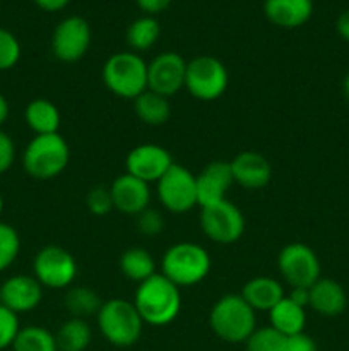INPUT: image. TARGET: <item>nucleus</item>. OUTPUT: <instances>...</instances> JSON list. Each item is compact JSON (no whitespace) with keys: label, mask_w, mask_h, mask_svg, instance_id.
<instances>
[{"label":"nucleus","mask_w":349,"mask_h":351,"mask_svg":"<svg viewBox=\"0 0 349 351\" xmlns=\"http://www.w3.org/2000/svg\"><path fill=\"white\" fill-rule=\"evenodd\" d=\"M269 321L270 328L279 331L286 338H291V336L305 332L307 314H305V307L298 305L289 297H284L269 311Z\"/></svg>","instance_id":"nucleus-22"},{"label":"nucleus","mask_w":349,"mask_h":351,"mask_svg":"<svg viewBox=\"0 0 349 351\" xmlns=\"http://www.w3.org/2000/svg\"><path fill=\"white\" fill-rule=\"evenodd\" d=\"M92 332L88 321L70 317L55 332L58 351H86L91 345Z\"/></svg>","instance_id":"nucleus-26"},{"label":"nucleus","mask_w":349,"mask_h":351,"mask_svg":"<svg viewBox=\"0 0 349 351\" xmlns=\"http://www.w3.org/2000/svg\"><path fill=\"white\" fill-rule=\"evenodd\" d=\"M263 14L274 26L294 29L313 16V0H266Z\"/></svg>","instance_id":"nucleus-19"},{"label":"nucleus","mask_w":349,"mask_h":351,"mask_svg":"<svg viewBox=\"0 0 349 351\" xmlns=\"http://www.w3.org/2000/svg\"><path fill=\"white\" fill-rule=\"evenodd\" d=\"M240 295L255 312H269L286 297L283 283L269 276H259L246 281Z\"/></svg>","instance_id":"nucleus-21"},{"label":"nucleus","mask_w":349,"mask_h":351,"mask_svg":"<svg viewBox=\"0 0 349 351\" xmlns=\"http://www.w3.org/2000/svg\"><path fill=\"white\" fill-rule=\"evenodd\" d=\"M21 252L19 233L14 226L0 223V273L16 263Z\"/></svg>","instance_id":"nucleus-31"},{"label":"nucleus","mask_w":349,"mask_h":351,"mask_svg":"<svg viewBox=\"0 0 349 351\" xmlns=\"http://www.w3.org/2000/svg\"><path fill=\"white\" fill-rule=\"evenodd\" d=\"M99 332L113 346L129 348L142 336L144 321L137 312L133 302L125 298H109L103 302L98 315Z\"/></svg>","instance_id":"nucleus-3"},{"label":"nucleus","mask_w":349,"mask_h":351,"mask_svg":"<svg viewBox=\"0 0 349 351\" xmlns=\"http://www.w3.org/2000/svg\"><path fill=\"white\" fill-rule=\"evenodd\" d=\"M118 266L127 280L135 281L139 285L156 274V261H154L153 254L140 247L127 249L120 256Z\"/></svg>","instance_id":"nucleus-25"},{"label":"nucleus","mask_w":349,"mask_h":351,"mask_svg":"<svg viewBox=\"0 0 349 351\" xmlns=\"http://www.w3.org/2000/svg\"><path fill=\"white\" fill-rule=\"evenodd\" d=\"M133 110L140 122L151 127L164 125L171 117V106L168 98L149 91V89H146L142 95L133 99Z\"/></svg>","instance_id":"nucleus-24"},{"label":"nucleus","mask_w":349,"mask_h":351,"mask_svg":"<svg viewBox=\"0 0 349 351\" xmlns=\"http://www.w3.org/2000/svg\"><path fill=\"white\" fill-rule=\"evenodd\" d=\"M157 197L164 209L174 215H183L198 206L195 175L181 165L173 163L170 170L156 182Z\"/></svg>","instance_id":"nucleus-10"},{"label":"nucleus","mask_w":349,"mask_h":351,"mask_svg":"<svg viewBox=\"0 0 349 351\" xmlns=\"http://www.w3.org/2000/svg\"><path fill=\"white\" fill-rule=\"evenodd\" d=\"M86 206H88L89 213L94 216H105L113 209V199L109 187L105 185H94L89 189L88 195H86Z\"/></svg>","instance_id":"nucleus-33"},{"label":"nucleus","mask_w":349,"mask_h":351,"mask_svg":"<svg viewBox=\"0 0 349 351\" xmlns=\"http://www.w3.org/2000/svg\"><path fill=\"white\" fill-rule=\"evenodd\" d=\"M24 120L36 136L57 134L60 129V112L50 99H33L24 110Z\"/></svg>","instance_id":"nucleus-23"},{"label":"nucleus","mask_w":349,"mask_h":351,"mask_svg":"<svg viewBox=\"0 0 349 351\" xmlns=\"http://www.w3.org/2000/svg\"><path fill=\"white\" fill-rule=\"evenodd\" d=\"M12 351H58L55 335L41 326L21 328L12 343Z\"/></svg>","instance_id":"nucleus-29"},{"label":"nucleus","mask_w":349,"mask_h":351,"mask_svg":"<svg viewBox=\"0 0 349 351\" xmlns=\"http://www.w3.org/2000/svg\"><path fill=\"white\" fill-rule=\"evenodd\" d=\"M161 36V24L154 16H144L133 21L127 29V43L133 51H147Z\"/></svg>","instance_id":"nucleus-28"},{"label":"nucleus","mask_w":349,"mask_h":351,"mask_svg":"<svg viewBox=\"0 0 349 351\" xmlns=\"http://www.w3.org/2000/svg\"><path fill=\"white\" fill-rule=\"evenodd\" d=\"M170 151L159 144H140L127 154V173L140 178L146 184L157 182L173 165Z\"/></svg>","instance_id":"nucleus-14"},{"label":"nucleus","mask_w":349,"mask_h":351,"mask_svg":"<svg viewBox=\"0 0 349 351\" xmlns=\"http://www.w3.org/2000/svg\"><path fill=\"white\" fill-rule=\"evenodd\" d=\"M16 160V144L12 137L0 129V175L10 170Z\"/></svg>","instance_id":"nucleus-36"},{"label":"nucleus","mask_w":349,"mask_h":351,"mask_svg":"<svg viewBox=\"0 0 349 351\" xmlns=\"http://www.w3.org/2000/svg\"><path fill=\"white\" fill-rule=\"evenodd\" d=\"M2 211H3V197L2 194H0V215H2Z\"/></svg>","instance_id":"nucleus-44"},{"label":"nucleus","mask_w":349,"mask_h":351,"mask_svg":"<svg viewBox=\"0 0 349 351\" xmlns=\"http://www.w3.org/2000/svg\"><path fill=\"white\" fill-rule=\"evenodd\" d=\"M283 351H318V346L310 336L301 332V335L286 338Z\"/></svg>","instance_id":"nucleus-37"},{"label":"nucleus","mask_w":349,"mask_h":351,"mask_svg":"<svg viewBox=\"0 0 349 351\" xmlns=\"http://www.w3.org/2000/svg\"><path fill=\"white\" fill-rule=\"evenodd\" d=\"M211 271V257L207 250L194 242H178L164 252L161 259V274L171 283L194 287L204 281Z\"/></svg>","instance_id":"nucleus-4"},{"label":"nucleus","mask_w":349,"mask_h":351,"mask_svg":"<svg viewBox=\"0 0 349 351\" xmlns=\"http://www.w3.org/2000/svg\"><path fill=\"white\" fill-rule=\"evenodd\" d=\"M229 167H231L235 184L242 185L243 189H250V191L266 187L272 178L270 161L263 154L255 153V151H243V153L236 154L233 161H229Z\"/></svg>","instance_id":"nucleus-18"},{"label":"nucleus","mask_w":349,"mask_h":351,"mask_svg":"<svg viewBox=\"0 0 349 351\" xmlns=\"http://www.w3.org/2000/svg\"><path fill=\"white\" fill-rule=\"evenodd\" d=\"M209 326L219 339L240 345L257 329L255 311L243 300L242 295H224L212 305Z\"/></svg>","instance_id":"nucleus-2"},{"label":"nucleus","mask_w":349,"mask_h":351,"mask_svg":"<svg viewBox=\"0 0 349 351\" xmlns=\"http://www.w3.org/2000/svg\"><path fill=\"white\" fill-rule=\"evenodd\" d=\"M113 199V209H118L123 215L137 216L149 208L151 189L149 184L130 173H123L109 185Z\"/></svg>","instance_id":"nucleus-17"},{"label":"nucleus","mask_w":349,"mask_h":351,"mask_svg":"<svg viewBox=\"0 0 349 351\" xmlns=\"http://www.w3.org/2000/svg\"><path fill=\"white\" fill-rule=\"evenodd\" d=\"M173 0H135L139 9L146 12V16H156V14L163 12L170 7Z\"/></svg>","instance_id":"nucleus-38"},{"label":"nucleus","mask_w":349,"mask_h":351,"mask_svg":"<svg viewBox=\"0 0 349 351\" xmlns=\"http://www.w3.org/2000/svg\"><path fill=\"white\" fill-rule=\"evenodd\" d=\"M286 336L281 335L270 326L266 328H257L245 341L246 351H283Z\"/></svg>","instance_id":"nucleus-30"},{"label":"nucleus","mask_w":349,"mask_h":351,"mask_svg":"<svg viewBox=\"0 0 349 351\" xmlns=\"http://www.w3.org/2000/svg\"><path fill=\"white\" fill-rule=\"evenodd\" d=\"M277 269L281 278L291 288H310L320 280V259L307 243H287L277 257Z\"/></svg>","instance_id":"nucleus-8"},{"label":"nucleus","mask_w":349,"mask_h":351,"mask_svg":"<svg viewBox=\"0 0 349 351\" xmlns=\"http://www.w3.org/2000/svg\"><path fill=\"white\" fill-rule=\"evenodd\" d=\"M91 26L84 17L70 16L57 24L51 36V51L55 58L65 64L79 62L91 47Z\"/></svg>","instance_id":"nucleus-12"},{"label":"nucleus","mask_w":349,"mask_h":351,"mask_svg":"<svg viewBox=\"0 0 349 351\" xmlns=\"http://www.w3.org/2000/svg\"><path fill=\"white\" fill-rule=\"evenodd\" d=\"M41 298L43 287L34 276L17 274L3 281L0 287V304L17 315L34 311L41 304Z\"/></svg>","instance_id":"nucleus-15"},{"label":"nucleus","mask_w":349,"mask_h":351,"mask_svg":"<svg viewBox=\"0 0 349 351\" xmlns=\"http://www.w3.org/2000/svg\"><path fill=\"white\" fill-rule=\"evenodd\" d=\"M40 9L48 10V12H57V10H62L65 5H67L70 0H33Z\"/></svg>","instance_id":"nucleus-41"},{"label":"nucleus","mask_w":349,"mask_h":351,"mask_svg":"<svg viewBox=\"0 0 349 351\" xmlns=\"http://www.w3.org/2000/svg\"><path fill=\"white\" fill-rule=\"evenodd\" d=\"M318 315L337 317L348 307V295L339 281L331 278H320L310 287V304Z\"/></svg>","instance_id":"nucleus-20"},{"label":"nucleus","mask_w":349,"mask_h":351,"mask_svg":"<svg viewBox=\"0 0 349 351\" xmlns=\"http://www.w3.org/2000/svg\"><path fill=\"white\" fill-rule=\"evenodd\" d=\"M229 86L226 65L212 55H201L187 62L185 88L201 101H214L221 98Z\"/></svg>","instance_id":"nucleus-7"},{"label":"nucleus","mask_w":349,"mask_h":351,"mask_svg":"<svg viewBox=\"0 0 349 351\" xmlns=\"http://www.w3.org/2000/svg\"><path fill=\"white\" fill-rule=\"evenodd\" d=\"M298 305L307 308L310 304V288H291V293L287 295Z\"/></svg>","instance_id":"nucleus-39"},{"label":"nucleus","mask_w":349,"mask_h":351,"mask_svg":"<svg viewBox=\"0 0 349 351\" xmlns=\"http://www.w3.org/2000/svg\"><path fill=\"white\" fill-rule=\"evenodd\" d=\"M9 113H10L9 101H7L5 96L0 93V127L7 122V119H9Z\"/></svg>","instance_id":"nucleus-42"},{"label":"nucleus","mask_w":349,"mask_h":351,"mask_svg":"<svg viewBox=\"0 0 349 351\" xmlns=\"http://www.w3.org/2000/svg\"><path fill=\"white\" fill-rule=\"evenodd\" d=\"M342 91H344L346 99H348V101H349V72H348V74H346L344 81H342Z\"/></svg>","instance_id":"nucleus-43"},{"label":"nucleus","mask_w":349,"mask_h":351,"mask_svg":"<svg viewBox=\"0 0 349 351\" xmlns=\"http://www.w3.org/2000/svg\"><path fill=\"white\" fill-rule=\"evenodd\" d=\"M201 228L209 240L229 245L245 233V216L229 199L201 208Z\"/></svg>","instance_id":"nucleus-9"},{"label":"nucleus","mask_w":349,"mask_h":351,"mask_svg":"<svg viewBox=\"0 0 349 351\" xmlns=\"http://www.w3.org/2000/svg\"><path fill=\"white\" fill-rule=\"evenodd\" d=\"M70 160L68 144L60 134L34 136L23 154V167L34 180H51L67 168Z\"/></svg>","instance_id":"nucleus-5"},{"label":"nucleus","mask_w":349,"mask_h":351,"mask_svg":"<svg viewBox=\"0 0 349 351\" xmlns=\"http://www.w3.org/2000/svg\"><path fill=\"white\" fill-rule=\"evenodd\" d=\"M133 305L144 324L166 326L178 317L181 311L180 288L164 274L156 273L137 287Z\"/></svg>","instance_id":"nucleus-1"},{"label":"nucleus","mask_w":349,"mask_h":351,"mask_svg":"<svg viewBox=\"0 0 349 351\" xmlns=\"http://www.w3.org/2000/svg\"><path fill=\"white\" fill-rule=\"evenodd\" d=\"M65 308L75 319H89L98 315L103 302L94 290L88 287H70L65 293Z\"/></svg>","instance_id":"nucleus-27"},{"label":"nucleus","mask_w":349,"mask_h":351,"mask_svg":"<svg viewBox=\"0 0 349 351\" xmlns=\"http://www.w3.org/2000/svg\"><path fill=\"white\" fill-rule=\"evenodd\" d=\"M21 58V43L14 33L0 27V72L16 67Z\"/></svg>","instance_id":"nucleus-32"},{"label":"nucleus","mask_w":349,"mask_h":351,"mask_svg":"<svg viewBox=\"0 0 349 351\" xmlns=\"http://www.w3.org/2000/svg\"><path fill=\"white\" fill-rule=\"evenodd\" d=\"M19 317L0 304V351L12 348V343L19 332Z\"/></svg>","instance_id":"nucleus-34"},{"label":"nucleus","mask_w":349,"mask_h":351,"mask_svg":"<svg viewBox=\"0 0 349 351\" xmlns=\"http://www.w3.org/2000/svg\"><path fill=\"white\" fill-rule=\"evenodd\" d=\"M33 273L43 288L64 290L75 281L77 263L64 247L47 245L34 257Z\"/></svg>","instance_id":"nucleus-11"},{"label":"nucleus","mask_w":349,"mask_h":351,"mask_svg":"<svg viewBox=\"0 0 349 351\" xmlns=\"http://www.w3.org/2000/svg\"><path fill=\"white\" fill-rule=\"evenodd\" d=\"M187 60L177 51H163L147 64V89L170 99L185 88Z\"/></svg>","instance_id":"nucleus-13"},{"label":"nucleus","mask_w":349,"mask_h":351,"mask_svg":"<svg viewBox=\"0 0 349 351\" xmlns=\"http://www.w3.org/2000/svg\"><path fill=\"white\" fill-rule=\"evenodd\" d=\"M195 182H197V197L201 208L226 201L228 191L235 184L229 161H211L201 173L195 175Z\"/></svg>","instance_id":"nucleus-16"},{"label":"nucleus","mask_w":349,"mask_h":351,"mask_svg":"<svg viewBox=\"0 0 349 351\" xmlns=\"http://www.w3.org/2000/svg\"><path fill=\"white\" fill-rule=\"evenodd\" d=\"M103 82L113 95L135 99L147 89V64L135 51L113 53L103 65Z\"/></svg>","instance_id":"nucleus-6"},{"label":"nucleus","mask_w":349,"mask_h":351,"mask_svg":"<svg viewBox=\"0 0 349 351\" xmlns=\"http://www.w3.org/2000/svg\"><path fill=\"white\" fill-rule=\"evenodd\" d=\"M137 228L144 237H157L164 230L163 215L156 209H144L140 215H137Z\"/></svg>","instance_id":"nucleus-35"},{"label":"nucleus","mask_w":349,"mask_h":351,"mask_svg":"<svg viewBox=\"0 0 349 351\" xmlns=\"http://www.w3.org/2000/svg\"><path fill=\"white\" fill-rule=\"evenodd\" d=\"M335 29H337L339 36L344 41L349 43V9H346L341 16L337 17V23H335Z\"/></svg>","instance_id":"nucleus-40"}]
</instances>
